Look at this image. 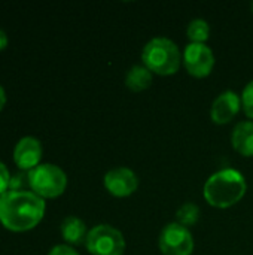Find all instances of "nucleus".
I'll return each instance as SVG.
<instances>
[{
  "mask_svg": "<svg viewBox=\"0 0 253 255\" xmlns=\"http://www.w3.org/2000/svg\"><path fill=\"white\" fill-rule=\"evenodd\" d=\"M142 61L152 73L170 76L179 70L182 55L173 40L167 37H154L145 45L142 51Z\"/></svg>",
  "mask_w": 253,
  "mask_h": 255,
  "instance_id": "nucleus-3",
  "label": "nucleus"
},
{
  "mask_svg": "<svg viewBox=\"0 0 253 255\" xmlns=\"http://www.w3.org/2000/svg\"><path fill=\"white\" fill-rule=\"evenodd\" d=\"M48 255H79L72 247L69 245H57L54 247Z\"/></svg>",
  "mask_w": 253,
  "mask_h": 255,
  "instance_id": "nucleus-18",
  "label": "nucleus"
},
{
  "mask_svg": "<svg viewBox=\"0 0 253 255\" xmlns=\"http://www.w3.org/2000/svg\"><path fill=\"white\" fill-rule=\"evenodd\" d=\"M245 176L234 169H224L213 173L204 184L206 202L218 209H227L237 205L246 194Z\"/></svg>",
  "mask_w": 253,
  "mask_h": 255,
  "instance_id": "nucleus-2",
  "label": "nucleus"
},
{
  "mask_svg": "<svg viewBox=\"0 0 253 255\" xmlns=\"http://www.w3.org/2000/svg\"><path fill=\"white\" fill-rule=\"evenodd\" d=\"M9 184H10V173H9L7 167L0 161V197L4 193H7Z\"/></svg>",
  "mask_w": 253,
  "mask_h": 255,
  "instance_id": "nucleus-17",
  "label": "nucleus"
},
{
  "mask_svg": "<svg viewBox=\"0 0 253 255\" xmlns=\"http://www.w3.org/2000/svg\"><path fill=\"white\" fill-rule=\"evenodd\" d=\"M85 247L92 255H124V235L112 226L100 224L88 232Z\"/></svg>",
  "mask_w": 253,
  "mask_h": 255,
  "instance_id": "nucleus-5",
  "label": "nucleus"
},
{
  "mask_svg": "<svg viewBox=\"0 0 253 255\" xmlns=\"http://www.w3.org/2000/svg\"><path fill=\"white\" fill-rule=\"evenodd\" d=\"M45 199L33 191H7L0 197V223L10 232H28L43 218Z\"/></svg>",
  "mask_w": 253,
  "mask_h": 255,
  "instance_id": "nucleus-1",
  "label": "nucleus"
},
{
  "mask_svg": "<svg viewBox=\"0 0 253 255\" xmlns=\"http://www.w3.org/2000/svg\"><path fill=\"white\" fill-rule=\"evenodd\" d=\"M4 105H6V93H4L3 87L0 85V111L3 109Z\"/></svg>",
  "mask_w": 253,
  "mask_h": 255,
  "instance_id": "nucleus-20",
  "label": "nucleus"
},
{
  "mask_svg": "<svg viewBox=\"0 0 253 255\" xmlns=\"http://www.w3.org/2000/svg\"><path fill=\"white\" fill-rule=\"evenodd\" d=\"M104 187L115 197H128L137 190L139 179L128 167H116L104 175Z\"/></svg>",
  "mask_w": 253,
  "mask_h": 255,
  "instance_id": "nucleus-8",
  "label": "nucleus"
},
{
  "mask_svg": "<svg viewBox=\"0 0 253 255\" xmlns=\"http://www.w3.org/2000/svg\"><path fill=\"white\" fill-rule=\"evenodd\" d=\"M61 236L70 245H81L88 236L86 226L78 217H67L61 223Z\"/></svg>",
  "mask_w": 253,
  "mask_h": 255,
  "instance_id": "nucleus-12",
  "label": "nucleus"
},
{
  "mask_svg": "<svg viewBox=\"0 0 253 255\" xmlns=\"http://www.w3.org/2000/svg\"><path fill=\"white\" fill-rule=\"evenodd\" d=\"M198 218H200V208L194 203H185L176 212V220H177L176 223H179L186 229L195 226Z\"/></svg>",
  "mask_w": 253,
  "mask_h": 255,
  "instance_id": "nucleus-15",
  "label": "nucleus"
},
{
  "mask_svg": "<svg viewBox=\"0 0 253 255\" xmlns=\"http://www.w3.org/2000/svg\"><path fill=\"white\" fill-rule=\"evenodd\" d=\"M251 9H252V12H253V1H252V4H251Z\"/></svg>",
  "mask_w": 253,
  "mask_h": 255,
  "instance_id": "nucleus-21",
  "label": "nucleus"
},
{
  "mask_svg": "<svg viewBox=\"0 0 253 255\" xmlns=\"http://www.w3.org/2000/svg\"><path fill=\"white\" fill-rule=\"evenodd\" d=\"M42 152L40 140L33 136H25L19 139L13 148V161L22 172H30L40 164Z\"/></svg>",
  "mask_w": 253,
  "mask_h": 255,
  "instance_id": "nucleus-9",
  "label": "nucleus"
},
{
  "mask_svg": "<svg viewBox=\"0 0 253 255\" xmlns=\"http://www.w3.org/2000/svg\"><path fill=\"white\" fill-rule=\"evenodd\" d=\"M240 106H242V100L237 93L231 90L224 91L215 99L210 109V118L215 124L219 126L228 124L239 114Z\"/></svg>",
  "mask_w": 253,
  "mask_h": 255,
  "instance_id": "nucleus-10",
  "label": "nucleus"
},
{
  "mask_svg": "<svg viewBox=\"0 0 253 255\" xmlns=\"http://www.w3.org/2000/svg\"><path fill=\"white\" fill-rule=\"evenodd\" d=\"M7 42H9V40H7V34L0 28V51L4 49V48L7 46Z\"/></svg>",
  "mask_w": 253,
  "mask_h": 255,
  "instance_id": "nucleus-19",
  "label": "nucleus"
},
{
  "mask_svg": "<svg viewBox=\"0 0 253 255\" xmlns=\"http://www.w3.org/2000/svg\"><path fill=\"white\" fill-rule=\"evenodd\" d=\"M152 79H154V76L149 69H146L145 66H133L127 72L125 85L128 87V90H131L134 93H140L151 87Z\"/></svg>",
  "mask_w": 253,
  "mask_h": 255,
  "instance_id": "nucleus-13",
  "label": "nucleus"
},
{
  "mask_svg": "<svg viewBox=\"0 0 253 255\" xmlns=\"http://www.w3.org/2000/svg\"><path fill=\"white\" fill-rule=\"evenodd\" d=\"M242 108L245 111V114L248 115V118L253 120V81H251L242 94Z\"/></svg>",
  "mask_w": 253,
  "mask_h": 255,
  "instance_id": "nucleus-16",
  "label": "nucleus"
},
{
  "mask_svg": "<svg viewBox=\"0 0 253 255\" xmlns=\"http://www.w3.org/2000/svg\"><path fill=\"white\" fill-rule=\"evenodd\" d=\"M163 255H191L194 253V238L189 229L179 223L167 224L158 239Z\"/></svg>",
  "mask_w": 253,
  "mask_h": 255,
  "instance_id": "nucleus-6",
  "label": "nucleus"
},
{
  "mask_svg": "<svg viewBox=\"0 0 253 255\" xmlns=\"http://www.w3.org/2000/svg\"><path fill=\"white\" fill-rule=\"evenodd\" d=\"M182 61L194 78H206L215 67V55L206 43H189L183 51Z\"/></svg>",
  "mask_w": 253,
  "mask_h": 255,
  "instance_id": "nucleus-7",
  "label": "nucleus"
},
{
  "mask_svg": "<svg viewBox=\"0 0 253 255\" xmlns=\"http://www.w3.org/2000/svg\"><path fill=\"white\" fill-rule=\"evenodd\" d=\"M231 142L243 157H253V121H242L233 130Z\"/></svg>",
  "mask_w": 253,
  "mask_h": 255,
  "instance_id": "nucleus-11",
  "label": "nucleus"
},
{
  "mask_svg": "<svg viewBox=\"0 0 253 255\" xmlns=\"http://www.w3.org/2000/svg\"><path fill=\"white\" fill-rule=\"evenodd\" d=\"M186 34L188 39L191 40V43H206V40L210 36V27L207 24V21L197 18L192 19L186 28Z\"/></svg>",
  "mask_w": 253,
  "mask_h": 255,
  "instance_id": "nucleus-14",
  "label": "nucleus"
},
{
  "mask_svg": "<svg viewBox=\"0 0 253 255\" xmlns=\"http://www.w3.org/2000/svg\"><path fill=\"white\" fill-rule=\"evenodd\" d=\"M28 187L42 199H55L66 191L67 175L61 167L43 163L28 172Z\"/></svg>",
  "mask_w": 253,
  "mask_h": 255,
  "instance_id": "nucleus-4",
  "label": "nucleus"
}]
</instances>
